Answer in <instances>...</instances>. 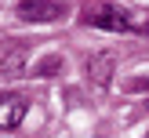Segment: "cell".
<instances>
[{"label":"cell","mask_w":149,"mask_h":138,"mask_svg":"<svg viewBox=\"0 0 149 138\" xmlns=\"http://www.w3.org/2000/svg\"><path fill=\"white\" fill-rule=\"evenodd\" d=\"M26 62H29V51L22 40H4L0 44V76L4 80H15L26 73Z\"/></svg>","instance_id":"cell-1"},{"label":"cell","mask_w":149,"mask_h":138,"mask_svg":"<svg viewBox=\"0 0 149 138\" xmlns=\"http://www.w3.org/2000/svg\"><path fill=\"white\" fill-rule=\"evenodd\" d=\"M62 15H65V7L58 0H22L18 4V18H26V22H55Z\"/></svg>","instance_id":"cell-2"},{"label":"cell","mask_w":149,"mask_h":138,"mask_svg":"<svg viewBox=\"0 0 149 138\" xmlns=\"http://www.w3.org/2000/svg\"><path fill=\"white\" fill-rule=\"evenodd\" d=\"M26 120V98L22 94H0V131H15Z\"/></svg>","instance_id":"cell-3"},{"label":"cell","mask_w":149,"mask_h":138,"mask_svg":"<svg viewBox=\"0 0 149 138\" xmlns=\"http://www.w3.org/2000/svg\"><path fill=\"white\" fill-rule=\"evenodd\" d=\"M84 22H91V26H98V29H113V33H120V29L131 26L120 7H95V11L84 15Z\"/></svg>","instance_id":"cell-4"},{"label":"cell","mask_w":149,"mask_h":138,"mask_svg":"<svg viewBox=\"0 0 149 138\" xmlns=\"http://www.w3.org/2000/svg\"><path fill=\"white\" fill-rule=\"evenodd\" d=\"M87 73H91V80L98 87H106L109 80H113V55H95L91 62H87Z\"/></svg>","instance_id":"cell-5"}]
</instances>
